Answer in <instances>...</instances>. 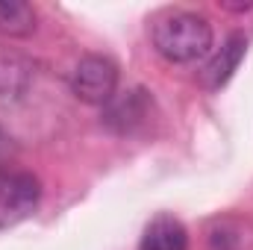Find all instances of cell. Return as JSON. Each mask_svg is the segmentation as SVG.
I'll use <instances>...</instances> for the list:
<instances>
[{"instance_id":"6da1fadb","label":"cell","mask_w":253,"mask_h":250,"mask_svg":"<svg viewBox=\"0 0 253 250\" xmlns=\"http://www.w3.org/2000/svg\"><path fill=\"white\" fill-rule=\"evenodd\" d=\"M212 24L189 9H162L150 18V44L171 65H189L212 50Z\"/></svg>"},{"instance_id":"7a4b0ae2","label":"cell","mask_w":253,"mask_h":250,"mask_svg":"<svg viewBox=\"0 0 253 250\" xmlns=\"http://www.w3.org/2000/svg\"><path fill=\"white\" fill-rule=\"evenodd\" d=\"M68 85H71V94L80 103L109 106L115 100V91H118V65L109 56H100V53L83 56L74 65Z\"/></svg>"},{"instance_id":"3957f363","label":"cell","mask_w":253,"mask_h":250,"mask_svg":"<svg viewBox=\"0 0 253 250\" xmlns=\"http://www.w3.org/2000/svg\"><path fill=\"white\" fill-rule=\"evenodd\" d=\"M42 200V186L30 171L0 168V230L27 221Z\"/></svg>"},{"instance_id":"277c9868","label":"cell","mask_w":253,"mask_h":250,"mask_svg":"<svg viewBox=\"0 0 253 250\" xmlns=\"http://www.w3.org/2000/svg\"><path fill=\"white\" fill-rule=\"evenodd\" d=\"M245 50H248V39L242 33H230L227 42L221 44V50L206 62V68L200 71V83L203 88L209 91H218L221 85L230 83V77L239 71V65L245 59Z\"/></svg>"},{"instance_id":"5b68a950","label":"cell","mask_w":253,"mask_h":250,"mask_svg":"<svg viewBox=\"0 0 253 250\" xmlns=\"http://www.w3.org/2000/svg\"><path fill=\"white\" fill-rule=\"evenodd\" d=\"M147 115H150V97H147V91L135 88V91H126L124 97H115L109 103L103 121H106L109 129L126 135V132H132V129H138L144 124Z\"/></svg>"},{"instance_id":"8992f818","label":"cell","mask_w":253,"mask_h":250,"mask_svg":"<svg viewBox=\"0 0 253 250\" xmlns=\"http://www.w3.org/2000/svg\"><path fill=\"white\" fill-rule=\"evenodd\" d=\"M138 250H189V233L174 215H156L144 227Z\"/></svg>"},{"instance_id":"52a82bcc","label":"cell","mask_w":253,"mask_h":250,"mask_svg":"<svg viewBox=\"0 0 253 250\" xmlns=\"http://www.w3.org/2000/svg\"><path fill=\"white\" fill-rule=\"evenodd\" d=\"M33 65L24 56L0 47V97H21L30 85Z\"/></svg>"},{"instance_id":"ba28073f","label":"cell","mask_w":253,"mask_h":250,"mask_svg":"<svg viewBox=\"0 0 253 250\" xmlns=\"http://www.w3.org/2000/svg\"><path fill=\"white\" fill-rule=\"evenodd\" d=\"M36 33V9L24 0H0V36L27 39Z\"/></svg>"},{"instance_id":"9c48e42d","label":"cell","mask_w":253,"mask_h":250,"mask_svg":"<svg viewBox=\"0 0 253 250\" xmlns=\"http://www.w3.org/2000/svg\"><path fill=\"white\" fill-rule=\"evenodd\" d=\"M221 9H230V12H248V9H253V3H221Z\"/></svg>"},{"instance_id":"30bf717a","label":"cell","mask_w":253,"mask_h":250,"mask_svg":"<svg viewBox=\"0 0 253 250\" xmlns=\"http://www.w3.org/2000/svg\"><path fill=\"white\" fill-rule=\"evenodd\" d=\"M6 153H9V138H6V132L0 129V168H3V159H6Z\"/></svg>"}]
</instances>
